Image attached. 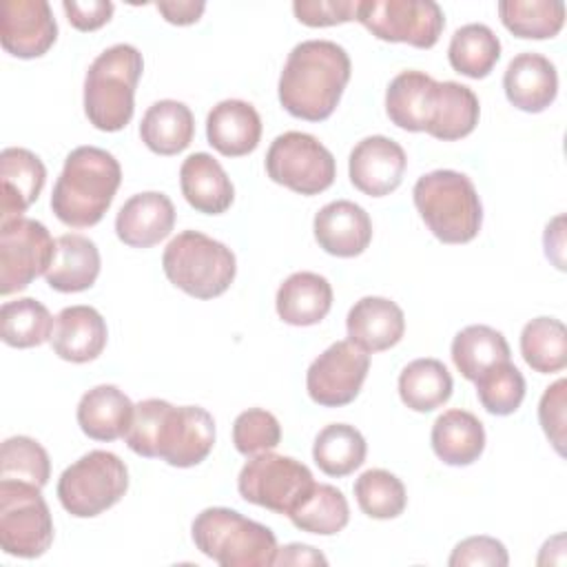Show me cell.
<instances>
[{
	"mask_svg": "<svg viewBox=\"0 0 567 567\" xmlns=\"http://www.w3.org/2000/svg\"><path fill=\"white\" fill-rule=\"evenodd\" d=\"M40 489L13 478L0 481V547L4 554L38 558L51 547L53 518Z\"/></svg>",
	"mask_w": 567,
	"mask_h": 567,
	"instance_id": "cell-9",
	"label": "cell"
},
{
	"mask_svg": "<svg viewBox=\"0 0 567 567\" xmlns=\"http://www.w3.org/2000/svg\"><path fill=\"white\" fill-rule=\"evenodd\" d=\"M190 536L195 547L221 567H270L279 549L270 527L230 507L202 509Z\"/></svg>",
	"mask_w": 567,
	"mask_h": 567,
	"instance_id": "cell-6",
	"label": "cell"
},
{
	"mask_svg": "<svg viewBox=\"0 0 567 567\" xmlns=\"http://www.w3.org/2000/svg\"><path fill=\"white\" fill-rule=\"evenodd\" d=\"M352 489L361 512L377 520L396 518L408 505V494L401 478L381 467L365 470L354 481Z\"/></svg>",
	"mask_w": 567,
	"mask_h": 567,
	"instance_id": "cell-40",
	"label": "cell"
},
{
	"mask_svg": "<svg viewBox=\"0 0 567 567\" xmlns=\"http://www.w3.org/2000/svg\"><path fill=\"white\" fill-rule=\"evenodd\" d=\"M47 182L42 159L29 148L9 146L0 153V224H9L40 197Z\"/></svg>",
	"mask_w": 567,
	"mask_h": 567,
	"instance_id": "cell-20",
	"label": "cell"
},
{
	"mask_svg": "<svg viewBox=\"0 0 567 567\" xmlns=\"http://www.w3.org/2000/svg\"><path fill=\"white\" fill-rule=\"evenodd\" d=\"M350 55L332 40H306L292 47L279 75V102L299 120H328L350 82Z\"/></svg>",
	"mask_w": 567,
	"mask_h": 567,
	"instance_id": "cell-2",
	"label": "cell"
},
{
	"mask_svg": "<svg viewBox=\"0 0 567 567\" xmlns=\"http://www.w3.org/2000/svg\"><path fill=\"white\" fill-rule=\"evenodd\" d=\"M563 221L565 217L558 215L554 217L547 228H545V237H543V244H545V255L547 259H551L556 264V268H565V259H563V248H565V230H563Z\"/></svg>",
	"mask_w": 567,
	"mask_h": 567,
	"instance_id": "cell-50",
	"label": "cell"
},
{
	"mask_svg": "<svg viewBox=\"0 0 567 567\" xmlns=\"http://www.w3.org/2000/svg\"><path fill=\"white\" fill-rule=\"evenodd\" d=\"M348 341L363 352H383L396 346L405 332L403 310L385 297L359 299L346 317Z\"/></svg>",
	"mask_w": 567,
	"mask_h": 567,
	"instance_id": "cell-22",
	"label": "cell"
},
{
	"mask_svg": "<svg viewBox=\"0 0 567 567\" xmlns=\"http://www.w3.org/2000/svg\"><path fill=\"white\" fill-rule=\"evenodd\" d=\"M503 89L512 106L525 113H543L558 95V73L549 58L525 51L509 60Z\"/></svg>",
	"mask_w": 567,
	"mask_h": 567,
	"instance_id": "cell-18",
	"label": "cell"
},
{
	"mask_svg": "<svg viewBox=\"0 0 567 567\" xmlns=\"http://www.w3.org/2000/svg\"><path fill=\"white\" fill-rule=\"evenodd\" d=\"M55 241L38 219L18 217L0 224V295L24 290L53 261Z\"/></svg>",
	"mask_w": 567,
	"mask_h": 567,
	"instance_id": "cell-13",
	"label": "cell"
},
{
	"mask_svg": "<svg viewBox=\"0 0 567 567\" xmlns=\"http://www.w3.org/2000/svg\"><path fill=\"white\" fill-rule=\"evenodd\" d=\"M498 16L507 31L527 40H547L565 24V4L558 0H501Z\"/></svg>",
	"mask_w": 567,
	"mask_h": 567,
	"instance_id": "cell-38",
	"label": "cell"
},
{
	"mask_svg": "<svg viewBox=\"0 0 567 567\" xmlns=\"http://www.w3.org/2000/svg\"><path fill=\"white\" fill-rule=\"evenodd\" d=\"M520 354L540 374L560 372L567 365V330L560 319L536 317L520 332Z\"/></svg>",
	"mask_w": 567,
	"mask_h": 567,
	"instance_id": "cell-37",
	"label": "cell"
},
{
	"mask_svg": "<svg viewBox=\"0 0 567 567\" xmlns=\"http://www.w3.org/2000/svg\"><path fill=\"white\" fill-rule=\"evenodd\" d=\"M277 315L290 326H315L332 308V286L317 272H292L277 290Z\"/></svg>",
	"mask_w": 567,
	"mask_h": 567,
	"instance_id": "cell-29",
	"label": "cell"
},
{
	"mask_svg": "<svg viewBox=\"0 0 567 567\" xmlns=\"http://www.w3.org/2000/svg\"><path fill=\"white\" fill-rule=\"evenodd\" d=\"M436 80L423 71H401L385 91V113L403 131H425Z\"/></svg>",
	"mask_w": 567,
	"mask_h": 567,
	"instance_id": "cell-31",
	"label": "cell"
},
{
	"mask_svg": "<svg viewBox=\"0 0 567 567\" xmlns=\"http://www.w3.org/2000/svg\"><path fill=\"white\" fill-rule=\"evenodd\" d=\"M128 489L126 463L106 450H91L58 478L60 505L75 518H93L111 509Z\"/></svg>",
	"mask_w": 567,
	"mask_h": 567,
	"instance_id": "cell-8",
	"label": "cell"
},
{
	"mask_svg": "<svg viewBox=\"0 0 567 567\" xmlns=\"http://www.w3.org/2000/svg\"><path fill=\"white\" fill-rule=\"evenodd\" d=\"M126 445L146 458H162L173 467L199 465L215 445V421L199 405H173L144 399L133 410Z\"/></svg>",
	"mask_w": 567,
	"mask_h": 567,
	"instance_id": "cell-1",
	"label": "cell"
},
{
	"mask_svg": "<svg viewBox=\"0 0 567 567\" xmlns=\"http://www.w3.org/2000/svg\"><path fill=\"white\" fill-rule=\"evenodd\" d=\"M374 38L432 49L445 27L443 9L434 0H361L357 18Z\"/></svg>",
	"mask_w": 567,
	"mask_h": 567,
	"instance_id": "cell-12",
	"label": "cell"
},
{
	"mask_svg": "<svg viewBox=\"0 0 567 567\" xmlns=\"http://www.w3.org/2000/svg\"><path fill=\"white\" fill-rule=\"evenodd\" d=\"M58 38V22L47 0H4L0 4V42L16 58L44 55Z\"/></svg>",
	"mask_w": 567,
	"mask_h": 567,
	"instance_id": "cell-15",
	"label": "cell"
},
{
	"mask_svg": "<svg viewBox=\"0 0 567 567\" xmlns=\"http://www.w3.org/2000/svg\"><path fill=\"white\" fill-rule=\"evenodd\" d=\"M474 383L481 405L494 416L516 412L525 399V377L512 361L492 365Z\"/></svg>",
	"mask_w": 567,
	"mask_h": 567,
	"instance_id": "cell-41",
	"label": "cell"
},
{
	"mask_svg": "<svg viewBox=\"0 0 567 567\" xmlns=\"http://www.w3.org/2000/svg\"><path fill=\"white\" fill-rule=\"evenodd\" d=\"M157 11L164 16L166 22L177 24V27H186L193 24L202 18L206 4L204 2H195V0H177V2H157L155 4Z\"/></svg>",
	"mask_w": 567,
	"mask_h": 567,
	"instance_id": "cell-48",
	"label": "cell"
},
{
	"mask_svg": "<svg viewBox=\"0 0 567 567\" xmlns=\"http://www.w3.org/2000/svg\"><path fill=\"white\" fill-rule=\"evenodd\" d=\"M179 188L184 199L204 215H221L235 199L230 177L208 153H193L182 162Z\"/></svg>",
	"mask_w": 567,
	"mask_h": 567,
	"instance_id": "cell-24",
	"label": "cell"
},
{
	"mask_svg": "<svg viewBox=\"0 0 567 567\" xmlns=\"http://www.w3.org/2000/svg\"><path fill=\"white\" fill-rule=\"evenodd\" d=\"M354 0H295L292 11L301 24L332 27L357 18Z\"/></svg>",
	"mask_w": 567,
	"mask_h": 567,
	"instance_id": "cell-46",
	"label": "cell"
},
{
	"mask_svg": "<svg viewBox=\"0 0 567 567\" xmlns=\"http://www.w3.org/2000/svg\"><path fill=\"white\" fill-rule=\"evenodd\" d=\"M142 71V53L124 42L104 49L91 62L84 78V113L95 128L115 133L131 122Z\"/></svg>",
	"mask_w": 567,
	"mask_h": 567,
	"instance_id": "cell-5",
	"label": "cell"
},
{
	"mask_svg": "<svg viewBox=\"0 0 567 567\" xmlns=\"http://www.w3.org/2000/svg\"><path fill=\"white\" fill-rule=\"evenodd\" d=\"M447 563L450 567H505L509 556L501 540L492 536H470L452 549Z\"/></svg>",
	"mask_w": 567,
	"mask_h": 567,
	"instance_id": "cell-44",
	"label": "cell"
},
{
	"mask_svg": "<svg viewBox=\"0 0 567 567\" xmlns=\"http://www.w3.org/2000/svg\"><path fill=\"white\" fill-rule=\"evenodd\" d=\"M266 173L275 184L299 195H319L332 186L337 164L315 135L288 131L272 140L266 153Z\"/></svg>",
	"mask_w": 567,
	"mask_h": 567,
	"instance_id": "cell-11",
	"label": "cell"
},
{
	"mask_svg": "<svg viewBox=\"0 0 567 567\" xmlns=\"http://www.w3.org/2000/svg\"><path fill=\"white\" fill-rule=\"evenodd\" d=\"M100 266V250L93 239L64 233L55 239V255L44 279L58 292H82L95 284Z\"/></svg>",
	"mask_w": 567,
	"mask_h": 567,
	"instance_id": "cell-27",
	"label": "cell"
},
{
	"mask_svg": "<svg viewBox=\"0 0 567 567\" xmlns=\"http://www.w3.org/2000/svg\"><path fill=\"white\" fill-rule=\"evenodd\" d=\"M319 248L334 257H357L372 241L370 215L350 199H337L319 208L312 221Z\"/></svg>",
	"mask_w": 567,
	"mask_h": 567,
	"instance_id": "cell-19",
	"label": "cell"
},
{
	"mask_svg": "<svg viewBox=\"0 0 567 567\" xmlns=\"http://www.w3.org/2000/svg\"><path fill=\"white\" fill-rule=\"evenodd\" d=\"M62 9L78 31H95L104 27L113 16V2L109 0H64Z\"/></svg>",
	"mask_w": 567,
	"mask_h": 567,
	"instance_id": "cell-47",
	"label": "cell"
},
{
	"mask_svg": "<svg viewBox=\"0 0 567 567\" xmlns=\"http://www.w3.org/2000/svg\"><path fill=\"white\" fill-rule=\"evenodd\" d=\"M509 354L503 332L485 323L467 326L452 339V361L467 381H476L492 365L509 361Z\"/></svg>",
	"mask_w": 567,
	"mask_h": 567,
	"instance_id": "cell-33",
	"label": "cell"
},
{
	"mask_svg": "<svg viewBox=\"0 0 567 567\" xmlns=\"http://www.w3.org/2000/svg\"><path fill=\"white\" fill-rule=\"evenodd\" d=\"M106 321L93 306H69L55 317L51 348L71 363H89L97 359L106 346Z\"/></svg>",
	"mask_w": 567,
	"mask_h": 567,
	"instance_id": "cell-21",
	"label": "cell"
},
{
	"mask_svg": "<svg viewBox=\"0 0 567 567\" xmlns=\"http://www.w3.org/2000/svg\"><path fill=\"white\" fill-rule=\"evenodd\" d=\"M312 485V472L301 461L275 454L272 450L250 456L237 476V489L246 503L286 516H290Z\"/></svg>",
	"mask_w": 567,
	"mask_h": 567,
	"instance_id": "cell-10",
	"label": "cell"
},
{
	"mask_svg": "<svg viewBox=\"0 0 567 567\" xmlns=\"http://www.w3.org/2000/svg\"><path fill=\"white\" fill-rule=\"evenodd\" d=\"M135 405L117 385H95L78 403V425L93 441H115L126 436Z\"/></svg>",
	"mask_w": 567,
	"mask_h": 567,
	"instance_id": "cell-26",
	"label": "cell"
},
{
	"mask_svg": "<svg viewBox=\"0 0 567 567\" xmlns=\"http://www.w3.org/2000/svg\"><path fill=\"white\" fill-rule=\"evenodd\" d=\"M122 182V166L113 153L100 146L73 148L51 193L53 215L71 228L95 226Z\"/></svg>",
	"mask_w": 567,
	"mask_h": 567,
	"instance_id": "cell-3",
	"label": "cell"
},
{
	"mask_svg": "<svg viewBox=\"0 0 567 567\" xmlns=\"http://www.w3.org/2000/svg\"><path fill=\"white\" fill-rule=\"evenodd\" d=\"M408 166L405 151L385 135H370L350 151L348 173L357 190L370 197H383L399 188Z\"/></svg>",
	"mask_w": 567,
	"mask_h": 567,
	"instance_id": "cell-16",
	"label": "cell"
},
{
	"mask_svg": "<svg viewBox=\"0 0 567 567\" xmlns=\"http://www.w3.org/2000/svg\"><path fill=\"white\" fill-rule=\"evenodd\" d=\"M368 443L363 434L348 423L326 425L312 445V458L317 467L334 478L348 476L365 461Z\"/></svg>",
	"mask_w": 567,
	"mask_h": 567,
	"instance_id": "cell-34",
	"label": "cell"
},
{
	"mask_svg": "<svg viewBox=\"0 0 567 567\" xmlns=\"http://www.w3.org/2000/svg\"><path fill=\"white\" fill-rule=\"evenodd\" d=\"M432 450L445 463L454 467L472 465L485 450V427L467 410H445L432 425Z\"/></svg>",
	"mask_w": 567,
	"mask_h": 567,
	"instance_id": "cell-28",
	"label": "cell"
},
{
	"mask_svg": "<svg viewBox=\"0 0 567 567\" xmlns=\"http://www.w3.org/2000/svg\"><path fill=\"white\" fill-rule=\"evenodd\" d=\"M51 476L47 450L31 436H9L0 450V478L44 487Z\"/></svg>",
	"mask_w": 567,
	"mask_h": 567,
	"instance_id": "cell-42",
	"label": "cell"
},
{
	"mask_svg": "<svg viewBox=\"0 0 567 567\" xmlns=\"http://www.w3.org/2000/svg\"><path fill=\"white\" fill-rule=\"evenodd\" d=\"M370 370V354L352 341L328 346L306 372V390L317 405L341 408L352 403Z\"/></svg>",
	"mask_w": 567,
	"mask_h": 567,
	"instance_id": "cell-14",
	"label": "cell"
},
{
	"mask_svg": "<svg viewBox=\"0 0 567 567\" xmlns=\"http://www.w3.org/2000/svg\"><path fill=\"white\" fill-rule=\"evenodd\" d=\"M498 58L501 40L487 24L481 22H470L456 29L447 47V60L452 69L472 80L489 75Z\"/></svg>",
	"mask_w": 567,
	"mask_h": 567,
	"instance_id": "cell-35",
	"label": "cell"
},
{
	"mask_svg": "<svg viewBox=\"0 0 567 567\" xmlns=\"http://www.w3.org/2000/svg\"><path fill=\"white\" fill-rule=\"evenodd\" d=\"M175 226V206L168 195L146 190L128 197L115 217V235L131 248H151Z\"/></svg>",
	"mask_w": 567,
	"mask_h": 567,
	"instance_id": "cell-17",
	"label": "cell"
},
{
	"mask_svg": "<svg viewBox=\"0 0 567 567\" xmlns=\"http://www.w3.org/2000/svg\"><path fill=\"white\" fill-rule=\"evenodd\" d=\"M53 326L49 308L33 297L4 301L0 308L2 341L11 348H35L51 341Z\"/></svg>",
	"mask_w": 567,
	"mask_h": 567,
	"instance_id": "cell-39",
	"label": "cell"
},
{
	"mask_svg": "<svg viewBox=\"0 0 567 567\" xmlns=\"http://www.w3.org/2000/svg\"><path fill=\"white\" fill-rule=\"evenodd\" d=\"M478 115V97L470 86L452 80L436 82L425 133L443 142H454L467 137L476 128Z\"/></svg>",
	"mask_w": 567,
	"mask_h": 567,
	"instance_id": "cell-25",
	"label": "cell"
},
{
	"mask_svg": "<svg viewBox=\"0 0 567 567\" xmlns=\"http://www.w3.org/2000/svg\"><path fill=\"white\" fill-rule=\"evenodd\" d=\"M195 135V117L184 102L159 100L151 104L140 122V137L157 155L182 153Z\"/></svg>",
	"mask_w": 567,
	"mask_h": 567,
	"instance_id": "cell-30",
	"label": "cell"
},
{
	"mask_svg": "<svg viewBox=\"0 0 567 567\" xmlns=\"http://www.w3.org/2000/svg\"><path fill=\"white\" fill-rule=\"evenodd\" d=\"M414 206L443 244H467L483 226V204L474 182L450 168L425 173L412 188Z\"/></svg>",
	"mask_w": 567,
	"mask_h": 567,
	"instance_id": "cell-4",
	"label": "cell"
},
{
	"mask_svg": "<svg viewBox=\"0 0 567 567\" xmlns=\"http://www.w3.org/2000/svg\"><path fill=\"white\" fill-rule=\"evenodd\" d=\"M275 565H328V560L321 551H317L310 545L290 543V545L277 549Z\"/></svg>",
	"mask_w": 567,
	"mask_h": 567,
	"instance_id": "cell-49",
	"label": "cell"
},
{
	"mask_svg": "<svg viewBox=\"0 0 567 567\" xmlns=\"http://www.w3.org/2000/svg\"><path fill=\"white\" fill-rule=\"evenodd\" d=\"M452 374L443 361L423 357L410 361L399 374V396L414 412H432L450 401Z\"/></svg>",
	"mask_w": 567,
	"mask_h": 567,
	"instance_id": "cell-32",
	"label": "cell"
},
{
	"mask_svg": "<svg viewBox=\"0 0 567 567\" xmlns=\"http://www.w3.org/2000/svg\"><path fill=\"white\" fill-rule=\"evenodd\" d=\"M206 137L208 144L226 157L248 155L261 140V117L257 109L244 100H221L206 117Z\"/></svg>",
	"mask_w": 567,
	"mask_h": 567,
	"instance_id": "cell-23",
	"label": "cell"
},
{
	"mask_svg": "<svg viewBox=\"0 0 567 567\" xmlns=\"http://www.w3.org/2000/svg\"><path fill=\"white\" fill-rule=\"evenodd\" d=\"M162 268L182 292L195 299H215L235 281L237 259L226 244L199 230H184L164 248Z\"/></svg>",
	"mask_w": 567,
	"mask_h": 567,
	"instance_id": "cell-7",
	"label": "cell"
},
{
	"mask_svg": "<svg viewBox=\"0 0 567 567\" xmlns=\"http://www.w3.org/2000/svg\"><path fill=\"white\" fill-rule=\"evenodd\" d=\"M281 441V425L277 416L261 408H248L237 414L233 423V443L239 454L257 456L270 452Z\"/></svg>",
	"mask_w": 567,
	"mask_h": 567,
	"instance_id": "cell-43",
	"label": "cell"
},
{
	"mask_svg": "<svg viewBox=\"0 0 567 567\" xmlns=\"http://www.w3.org/2000/svg\"><path fill=\"white\" fill-rule=\"evenodd\" d=\"M292 525L308 534L332 536L350 520V505L341 489L328 483H315L303 501L288 516Z\"/></svg>",
	"mask_w": 567,
	"mask_h": 567,
	"instance_id": "cell-36",
	"label": "cell"
},
{
	"mask_svg": "<svg viewBox=\"0 0 567 567\" xmlns=\"http://www.w3.org/2000/svg\"><path fill=\"white\" fill-rule=\"evenodd\" d=\"M565 392H567V381L558 379L543 392L538 403V421L543 425V432L560 456L565 454V405H567Z\"/></svg>",
	"mask_w": 567,
	"mask_h": 567,
	"instance_id": "cell-45",
	"label": "cell"
}]
</instances>
